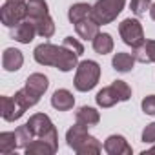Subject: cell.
<instances>
[{
    "mask_svg": "<svg viewBox=\"0 0 155 155\" xmlns=\"http://www.w3.org/2000/svg\"><path fill=\"white\" fill-rule=\"evenodd\" d=\"M26 153H28V155H53L55 150H53L44 139L37 137V139L31 140L29 146H26Z\"/></svg>",
    "mask_w": 155,
    "mask_h": 155,
    "instance_id": "obj_24",
    "label": "cell"
},
{
    "mask_svg": "<svg viewBox=\"0 0 155 155\" xmlns=\"http://www.w3.org/2000/svg\"><path fill=\"white\" fill-rule=\"evenodd\" d=\"M35 24V29H37V35H40L42 38H51L53 33H55V22L49 15L46 17H40L37 20H31Z\"/></svg>",
    "mask_w": 155,
    "mask_h": 155,
    "instance_id": "obj_20",
    "label": "cell"
},
{
    "mask_svg": "<svg viewBox=\"0 0 155 155\" xmlns=\"http://www.w3.org/2000/svg\"><path fill=\"white\" fill-rule=\"evenodd\" d=\"M15 101H17L24 110H29V108H33V106L40 101V97L35 95V93H31V91L24 86L22 90H18V91L15 93Z\"/></svg>",
    "mask_w": 155,
    "mask_h": 155,
    "instance_id": "obj_25",
    "label": "cell"
},
{
    "mask_svg": "<svg viewBox=\"0 0 155 155\" xmlns=\"http://www.w3.org/2000/svg\"><path fill=\"white\" fill-rule=\"evenodd\" d=\"M111 66H113V69L119 71V73H128V71H131L133 66H135V57L130 55V53L119 51V53L113 55V58H111Z\"/></svg>",
    "mask_w": 155,
    "mask_h": 155,
    "instance_id": "obj_17",
    "label": "cell"
},
{
    "mask_svg": "<svg viewBox=\"0 0 155 155\" xmlns=\"http://www.w3.org/2000/svg\"><path fill=\"white\" fill-rule=\"evenodd\" d=\"M26 18H28V6L20 0H6V4L0 9V20L6 28H15Z\"/></svg>",
    "mask_w": 155,
    "mask_h": 155,
    "instance_id": "obj_3",
    "label": "cell"
},
{
    "mask_svg": "<svg viewBox=\"0 0 155 155\" xmlns=\"http://www.w3.org/2000/svg\"><path fill=\"white\" fill-rule=\"evenodd\" d=\"M133 57L137 62L142 64L155 62V40H144L140 46L133 48Z\"/></svg>",
    "mask_w": 155,
    "mask_h": 155,
    "instance_id": "obj_15",
    "label": "cell"
},
{
    "mask_svg": "<svg viewBox=\"0 0 155 155\" xmlns=\"http://www.w3.org/2000/svg\"><path fill=\"white\" fill-rule=\"evenodd\" d=\"M24 64V55L20 49L15 48H8L2 55V66L6 71H18Z\"/></svg>",
    "mask_w": 155,
    "mask_h": 155,
    "instance_id": "obj_12",
    "label": "cell"
},
{
    "mask_svg": "<svg viewBox=\"0 0 155 155\" xmlns=\"http://www.w3.org/2000/svg\"><path fill=\"white\" fill-rule=\"evenodd\" d=\"M99 28H101V26H99L91 17H88V18H84V20H81V22L75 24L77 35H79L81 38H84V40H93V38L99 35Z\"/></svg>",
    "mask_w": 155,
    "mask_h": 155,
    "instance_id": "obj_14",
    "label": "cell"
},
{
    "mask_svg": "<svg viewBox=\"0 0 155 155\" xmlns=\"http://www.w3.org/2000/svg\"><path fill=\"white\" fill-rule=\"evenodd\" d=\"M40 139H44V140H46V142H48V144L55 150V151L58 150V133H57V128H55V126H53L49 131H46Z\"/></svg>",
    "mask_w": 155,
    "mask_h": 155,
    "instance_id": "obj_32",
    "label": "cell"
},
{
    "mask_svg": "<svg viewBox=\"0 0 155 155\" xmlns=\"http://www.w3.org/2000/svg\"><path fill=\"white\" fill-rule=\"evenodd\" d=\"M26 88L31 93L42 97L48 91V88H49V81H48V77L42 75V73H33V75H29L26 79Z\"/></svg>",
    "mask_w": 155,
    "mask_h": 155,
    "instance_id": "obj_16",
    "label": "cell"
},
{
    "mask_svg": "<svg viewBox=\"0 0 155 155\" xmlns=\"http://www.w3.org/2000/svg\"><path fill=\"white\" fill-rule=\"evenodd\" d=\"M119 33H120L122 42L126 46H131V48H137L146 40L142 26H140V22L137 18H124L119 24Z\"/></svg>",
    "mask_w": 155,
    "mask_h": 155,
    "instance_id": "obj_4",
    "label": "cell"
},
{
    "mask_svg": "<svg viewBox=\"0 0 155 155\" xmlns=\"http://www.w3.org/2000/svg\"><path fill=\"white\" fill-rule=\"evenodd\" d=\"M51 106L58 111H69L75 106V97L69 90H57L51 97Z\"/></svg>",
    "mask_w": 155,
    "mask_h": 155,
    "instance_id": "obj_11",
    "label": "cell"
},
{
    "mask_svg": "<svg viewBox=\"0 0 155 155\" xmlns=\"http://www.w3.org/2000/svg\"><path fill=\"white\" fill-rule=\"evenodd\" d=\"M28 126L31 128V131L35 133V137H42L46 131H49L53 128V122H51V119L46 113H35V115L29 117Z\"/></svg>",
    "mask_w": 155,
    "mask_h": 155,
    "instance_id": "obj_13",
    "label": "cell"
},
{
    "mask_svg": "<svg viewBox=\"0 0 155 155\" xmlns=\"http://www.w3.org/2000/svg\"><path fill=\"white\" fill-rule=\"evenodd\" d=\"M18 148L17 144V133L15 131H2L0 133V153H11Z\"/></svg>",
    "mask_w": 155,
    "mask_h": 155,
    "instance_id": "obj_27",
    "label": "cell"
},
{
    "mask_svg": "<svg viewBox=\"0 0 155 155\" xmlns=\"http://www.w3.org/2000/svg\"><path fill=\"white\" fill-rule=\"evenodd\" d=\"M104 146L95 139V137H91V135H88L86 137V140L77 148L75 151L79 153V155H97V153H101V150H102Z\"/></svg>",
    "mask_w": 155,
    "mask_h": 155,
    "instance_id": "obj_26",
    "label": "cell"
},
{
    "mask_svg": "<svg viewBox=\"0 0 155 155\" xmlns=\"http://www.w3.org/2000/svg\"><path fill=\"white\" fill-rule=\"evenodd\" d=\"M15 133H17V144H18V148H24V150H26V146H29L31 140L35 139V133L31 131V128L28 126V122L22 124V126H18V128L15 130Z\"/></svg>",
    "mask_w": 155,
    "mask_h": 155,
    "instance_id": "obj_28",
    "label": "cell"
},
{
    "mask_svg": "<svg viewBox=\"0 0 155 155\" xmlns=\"http://www.w3.org/2000/svg\"><path fill=\"white\" fill-rule=\"evenodd\" d=\"M75 119H77V122H82L86 126H95L101 120V113L91 106H81L75 113Z\"/></svg>",
    "mask_w": 155,
    "mask_h": 155,
    "instance_id": "obj_18",
    "label": "cell"
},
{
    "mask_svg": "<svg viewBox=\"0 0 155 155\" xmlns=\"http://www.w3.org/2000/svg\"><path fill=\"white\" fill-rule=\"evenodd\" d=\"M111 88L115 90V93H117V97H119L120 102L131 99V88H130L124 81H113V82H111Z\"/></svg>",
    "mask_w": 155,
    "mask_h": 155,
    "instance_id": "obj_29",
    "label": "cell"
},
{
    "mask_svg": "<svg viewBox=\"0 0 155 155\" xmlns=\"http://www.w3.org/2000/svg\"><path fill=\"white\" fill-rule=\"evenodd\" d=\"M140 108L146 115H155V95H148L142 99L140 102Z\"/></svg>",
    "mask_w": 155,
    "mask_h": 155,
    "instance_id": "obj_33",
    "label": "cell"
},
{
    "mask_svg": "<svg viewBox=\"0 0 155 155\" xmlns=\"http://www.w3.org/2000/svg\"><path fill=\"white\" fill-rule=\"evenodd\" d=\"M142 142H148V144H153L155 142V122L148 124L142 130Z\"/></svg>",
    "mask_w": 155,
    "mask_h": 155,
    "instance_id": "obj_34",
    "label": "cell"
},
{
    "mask_svg": "<svg viewBox=\"0 0 155 155\" xmlns=\"http://www.w3.org/2000/svg\"><path fill=\"white\" fill-rule=\"evenodd\" d=\"M95 101H97V104H99L101 108H113L117 102H120L119 97H117V93H115V90H113L111 86L102 88V90L97 93Z\"/></svg>",
    "mask_w": 155,
    "mask_h": 155,
    "instance_id": "obj_23",
    "label": "cell"
},
{
    "mask_svg": "<svg viewBox=\"0 0 155 155\" xmlns=\"http://www.w3.org/2000/svg\"><path fill=\"white\" fill-rule=\"evenodd\" d=\"M62 46H66L68 49H71V51H75L77 55H82L84 53V46L79 42V40H77V38H73V37H66L64 40H62Z\"/></svg>",
    "mask_w": 155,
    "mask_h": 155,
    "instance_id": "obj_31",
    "label": "cell"
},
{
    "mask_svg": "<svg viewBox=\"0 0 155 155\" xmlns=\"http://www.w3.org/2000/svg\"><path fill=\"white\" fill-rule=\"evenodd\" d=\"M77 66H79V55H77L75 51H71V49H68L66 46H60V53H58L55 68L58 71L68 73V71L77 69Z\"/></svg>",
    "mask_w": 155,
    "mask_h": 155,
    "instance_id": "obj_9",
    "label": "cell"
},
{
    "mask_svg": "<svg viewBox=\"0 0 155 155\" xmlns=\"http://www.w3.org/2000/svg\"><path fill=\"white\" fill-rule=\"evenodd\" d=\"M0 113H2V119L8 122H13L17 119H20L26 110L15 101V97H0Z\"/></svg>",
    "mask_w": 155,
    "mask_h": 155,
    "instance_id": "obj_6",
    "label": "cell"
},
{
    "mask_svg": "<svg viewBox=\"0 0 155 155\" xmlns=\"http://www.w3.org/2000/svg\"><path fill=\"white\" fill-rule=\"evenodd\" d=\"M99 79H101V66L95 60H82L77 66L73 84L77 91H90L97 86Z\"/></svg>",
    "mask_w": 155,
    "mask_h": 155,
    "instance_id": "obj_1",
    "label": "cell"
},
{
    "mask_svg": "<svg viewBox=\"0 0 155 155\" xmlns=\"http://www.w3.org/2000/svg\"><path fill=\"white\" fill-rule=\"evenodd\" d=\"M91 42H93L95 53H99V55H108L113 51V38L110 33H99Z\"/></svg>",
    "mask_w": 155,
    "mask_h": 155,
    "instance_id": "obj_22",
    "label": "cell"
},
{
    "mask_svg": "<svg viewBox=\"0 0 155 155\" xmlns=\"http://www.w3.org/2000/svg\"><path fill=\"white\" fill-rule=\"evenodd\" d=\"M126 6V0H97L91 8V18L99 26L111 24Z\"/></svg>",
    "mask_w": 155,
    "mask_h": 155,
    "instance_id": "obj_2",
    "label": "cell"
},
{
    "mask_svg": "<svg viewBox=\"0 0 155 155\" xmlns=\"http://www.w3.org/2000/svg\"><path fill=\"white\" fill-rule=\"evenodd\" d=\"M91 8H93V6L84 4V2L73 4V6L69 8V11H68V18H69V22L75 26L77 22H81V20H84V18L91 17Z\"/></svg>",
    "mask_w": 155,
    "mask_h": 155,
    "instance_id": "obj_19",
    "label": "cell"
},
{
    "mask_svg": "<svg viewBox=\"0 0 155 155\" xmlns=\"http://www.w3.org/2000/svg\"><path fill=\"white\" fill-rule=\"evenodd\" d=\"M150 15H151V18L155 20V2L151 4V8H150Z\"/></svg>",
    "mask_w": 155,
    "mask_h": 155,
    "instance_id": "obj_35",
    "label": "cell"
},
{
    "mask_svg": "<svg viewBox=\"0 0 155 155\" xmlns=\"http://www.w3.org/2000/svg\"><path fill=\"white\" fill-rule=\"evenodd\" d=\"M26 6H28V20H37L40 17L49 15L46 0H26Z\"/></svg>",
    "mask_w": 155,
    "mask_h": 155,
    "instance_id": "obj_21",
    "label": "cell"
},
{
    "mask_svg": "<svg viewBox=\"0 0 155 155\" xmlns=\"http://www.w3.org/2000/svg\"><path fill=\"white\" fill-rule=\"evenodd\" d=\"M58 53H60V46L44 42V44H40V46L35 48L33 57H35V60H37L40 66H53V68H55L57 58H58Z\"/></svg>",
    "mask_w": 155,
    "mask_h": 155,
    "instance_id": "obj_5",
    "label": "cell"
},
{
    "mask_svg": "<svg viewBox=\"0 0 155 155\" xmlns=\"http://www.w3.org/2000/svg\"><path fill=\"white\" fill-rule=\"evenodd\" d=\"M153 4V0H131L130 2V9L137 15V17H142Z\"/></svg>",
    "mask_w": 155,
    "mask_h": 155,
    "instance_id": "obj_30",
    "label": "cell"
},
{
    "mask_svg": "<svg viewBox=\"0 0 155 155\" xmlns=\"http://www.w3.org/2000/svg\"><path fill=\"white\" fill-rule=\"evenodd\" d=\"M88 128L90 126H86V124H82V122H75L69 130H68V133H66V142H68V146L71 148V150H77L84 140H86V137L90 135L88 133Z\"/></svg>",
    "mask_w": 155,
    "mask_h": 155,
    "instance_id": "obj_10",
    "label": "cell"
},
{
    "mask_svg": "<svg viewBox=\"0 0 155 155\" xmlns=\"http://www.w3.org/2000/svg\"><path fill=\"white\" fill-rule=\"evenodd\" d=\"M37 35V29H35V24L31 20H22L20 24H17L15 28H11V38H15L17 42L20 44H29Z\"/></svg>",
    "mask_w": 155,
    "mask_h": 155,
    "instance_id": "obj_8",
    "label": "cell"
},
{
    "mask_svg": "<svg viewBox=\"0 0 155 155\" xmlns=\"http://www.w3.org/2000/svg\"><path fill=\"white\" fill-rule=\"evenodd\" d=\"M146 153H155V146H153V148H150V150H148V151H144V153H142V155H146Z\"/></svg>",
    "mask_w": 155,
    "mask_h": 155,
    "instance_id": "obj_36",
    "label": "cell"
},
{
    "mask_svg": "<svg viewBox=\"0 0 155 155\" xmlns=\"http://www.w3.org/2000/svg\"><path fill=\"white\" fill-rule=\"evenodd\" d=\"M104 151L110 155H131V146L122 135H110L104 140Z\"/></svg>",
    "mask_w": 155,
    "mask_h": 155,
    "instance_id": "obj_7",
    "label": "cell"
}]
</instances>
